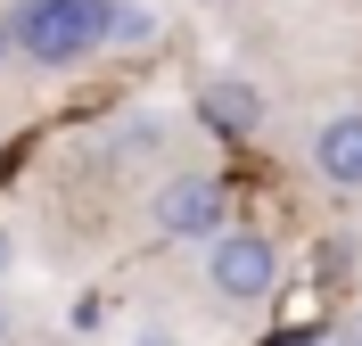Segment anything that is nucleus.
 <instances>
[{
	"instance_id": "obj_8",
	"label": "nucleus",
	"mask_w": 362,
	"mask_h": 346,
	"mask_svg": "<svg viewBox=\"0 0 362 346\" xmlns=\"http://www.w3.org/2000/svg\"><path fill=\"white\" fill-rule=\"evenodd\" d=\"M0 338H8V313H0Z\"/></svg>"
},
{
	"instance_id": "obj_9",
	"label": "nucleus",
	"mask_w": 362,
	"mask_h": 346,
	"mask_svg": "<svg viewBox=\"0 0 362 346\" xmlns=\"http://www.w3.org/2000/svg\"><path fill=\"white\" fill-rule=\"evenodd\" d=\"M305 346H321V338H305Z\"/></svg>"
},
{
	"instance_id": "obj_7",
	"label": "nucleus",
	"mask_w": 362,
	"mask_h": 346,
	"mask_svg": "<svg viewBox=\"0 0 362 346\" xmlns=\"http://www.w3.org/2000/svg\"><path fill=\"white\" fill-rule=\"evenodd\" d=\"M0 264H8V239H0Z\"/></svg>"
},
{
	"instance_id": "obj_2",
	"label": "nucleus",
	"mask_w": 362,
	"mask_h": 346,
	"mask_svg": "<svg viewBox=\"0 0 362 346\" xmlns=\"http://www.w3.org/2000/svg\"><path fill=\"white\" fill-rule=\"evenodd\" d=\"M272 280H280V255H272L264 231H223V239L206 248V289L223 305H264Z\"/></svg>"
},
{
	"instance_id": "obj_5",
	"label": "nucleus",
	"mask_w": 362,
	"mask_h": 346,
	"mask_svg": "<svg viewBox=\"0 0 362 346\" xmlns=\"http://www.w3.org/2000/svg\"><path fill=\"white\" fill-rule=\"evenodd\" d=\"M313 165L338 190H362V115H329V124H321L313 132Z\"/></svg>"
},
{
	"instance_id": "obj_6",
	"label": "nucleus",
	"mask_w": 362,
	"mask_h": 346,
	"mask_svg": "<svg viewBox=\"0 0 362 346\" xmlns=\"http://www.w3.org/2000/svg\"><path fill=\"white\" fill-rule=\"evenodd\" d=\"M338 346H362V305H354V313L338 322Z\"/></svg>"
},
{
	"instance_id": "obj_1",
	"label": "nucleus",
	"mask_w": 362,
	"mask_h": 346,
	"mask_svg": "<svg viewBox=\"0 0 362 346\" xmlns=\"http://www.w3.org/2000/svg\"><path fill=\"white\" fill-rule=\"evenodd\" d=\"M8 33L33 67H83L99 42L115 33H148V17L115 8V0H17L8 8Z\"/></svg>"
},
{
	"instance_id": "obj_3",
	"label": "nucleus",
	"mask_w": 362,
	"mask_h": 346,
	"mask_svg": "<svg viewBox=\"0 0 362 346\" xmlns=\"http://www.w3.org/2000/svg\"><path fill=\"white\" fill-rule=\"evenodd\" d=\"M157 231H173V239H223V182H206V173L165 182L157 190Z\"/></svg>"
},
{
	"instance_id": "obj_4",
	"label": "nucleus",
	"mask_w": 362,
	"mask_h": 346,
	"mask_svg": "<svg viewBox=\"0 0 362 346\" xmlns=\"http://www.w3.org/2000/svg\"><path fill=\"white\" fill-rule=\"evenodd\" d=\"M198 115H206V132L239 140V132H255V124H264V91H255V83H239V74H214V83L198 91Z\"/></svg>"
}]
</instances>
